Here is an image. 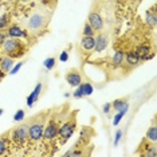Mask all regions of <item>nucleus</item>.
<instances>
[{
    "label": "nucleus",
    "instance_id": "26",
    "mask_svg": "<svg viewBox=\"0 0 157 157\" xmlns=\"http://www.w3.org/2000/svg\"><path fill=\"white\" fill-rule=\"evenodd\" d=\"M121 136H122V130H117V132H116V137H114V142H113L114 146H117V145H118Z\"/></svg>",
    "mask_w": 157,
    "mask_h": 157
},
{
    "label": "nucleus",
    "instance_id": "11",
    "mask_svg": "<svg viewBox=\"0 0 157 157\" xmlns=\"http://www.w3.org/2000/svg\"><path fill=\"white\" fill-rule=\"evenodd\" d=\"M112 106L116 110H118V112H122V113H126L128 110H129V103L125 101V99H116V101L112 103Z\"/></svg>",
    "mask_w": 157,
    "mask_h": 157
},
{
    "label": "nucleus",
    "instance_id": "25",
    "mask_svg": "<svg viewBox=\"0 0 157 157\" xmlns=\"http://www.w3.org/2000/svg\"><path fill=\"white\" fill-rule=\"evenodd\" d=\"M24 118V110H17V112L15 113V116H13V120L15 121H22Z\"/></svg>",
    "mask_w": 157,
    "mask_h": 157
},
{
    "label": "nucleus",
    "instance_id": "20",
    "mask_svg": "<svg viewBox=\"0 0 157 157\" xmlns=\"http://www.w3.org/2000/svg\"><path fill=\"white\" fill-rule=\"evenodd\" d=\"M82 89H83V95H90L93 94V86H91V83H82Z\"/></svg>",
    "mask_w": 157,
    "mask_h": 157
},
{
    "label": "nucleus",
    "instance_id": "14",
    "mask_svg": "<svg viewBox=\"0 0 157 157\" xmlns=\"http://www.w3.org/2000/svg\"><path fill=\"white\" fill-rule=\"evenodd\" d=\"M149 47L146 44H141V46H138L137 48H136V54H137L138 56H140V59H148L149 56H148V54H149Z\"/></svg>",
    "mask_w": 157,
    "mask_h": 157
},
{
    "label": "nucleus",
    "instance_id": "30",
    "mask_svg": "<svg viewBox=\"0 0 157 157\" xmlns=\"http://www.w3.org/2000/svg\"><path fill=\"white\" fill-rule=\"evenodd\" d=\"M59 59H60V62H67V59H69V54H67V51H62Z\"/></svg>",
    "mask_w": 157,
    "mask_h": 157
},
{
    "label": "nucleus",
    "instance_id": "15",
    "mask_svg": "<svg viewBox=\"0 0 157 157\" xmlns=\"http://www.w3.org/2000/svg\"><path fill=\"white\" fill-rule=\"evenodd\" d=\"M126 62H128V65H130V66H136L140 63V56L136 54L134 51H129L126 54Z\"/></svg>",
    "mask_w": 157,
    "mask_h": 157
},
{
    "label": "nucleus",
    "instance_id": "27",
    "mask_svg": "<svg viewBox=\"0 0 157 157\" xmlns=\"http://www.w3.org/2000/svg\"><path fill=\"white\" fill-rule=\"evenodd\" d=\"M7 23H8V16H7V15H3L2 17H0V28L6 27Z\"/></svg>",
    "mask_w": 157,
    "mask_h": 157
},
{
    "label": "nucleus",
    "instance_id": "33",
    "mask_svg": "<svg viewBox=\"0 0 157 157\" xmlns=\"http://www.w3.org/2000/svg\"><path fill=\"white\" fill-rule=\"evenodd\" d=\"M8 2H13V0H8Z\"/></svg>",
    "mask_w": 157,
    "mask_h": 157
},
{
    "label": "nucleus",
    "instance_id": "28",
    "mask_svg": "<svg viewBox=\"0 0 157 157\" xmlns=\"http://www.w3.org/2000/svg\"><path fill=\"white\" fill-rule=\"evenodd\" d=\"M6 149H7V145H6V141L3 140V138H0V156L3 155V153L6 152Z\"/></svg>",
    "mask_w": 157,
    "mask_h": 157
},
{
    "label": "nucleus",
    "instance_id": "24",
    "mask_svg": "<svg viewBox=\"0 0 157 157\" xmlns=\"http://www.w3.org/2000/svg\"><path fill=\"white\" fill-rule=\"evenodd\" d=\"M124 116H125V113H122V112H118V113L116 114V117H114V120H113V125H114V126L120 124V121L122 120Z\"/></svg>",
    "mask_w": 157,
    "mask_h": 157
},
{
    "label": "nucleus",
    "instance_id": "16",
    "mask_svg": "<svg viewBox=\"0 0 157 157\" xmlns=\"http://www.w3.org/2000/svg\"><path fill=\"white\" fill-rule=\"evenodd\" d=\"M124 58H125V54L121 50H117L116 52H114L113 58H112V65L113 66H120L121 63L124 62Z\"/></svg>",
    "mask_w": 157,
    "mask_h": 157
},
{
    "label": "nucleus",
    "instance_id": "17",
    "mask_svg": "<svg viewBox=\"0 0 157 157\" xmlns=\"http://www.w3.org/2000/svg\"><path fill=\"white\" fill-rule=\"evenodd\" d=\"M8 35L11 38H20V36H24V34L23 33V30L20 27H17V26H11L8 28Z\"/></svg>",
    "mask_w": 157,
    "mask_h": 157
},
{
    "label": "nucleus",
    "instance_id": "22",
    "mask_svg": "<svg viewBox=\"0 0 157 157\" xmlns=\"http://www.w3.org/2000/svg\"><path fill=\"white\" fill-rule=\"evenodd\" d=\"M77 87H78V89L73 93V95H74L75 98H81V97H83V89H82V83H79Z\"/></svg>",
    "mask_w": 157,
    "mask_h": 157
},
{
    "label": "nucleus",
    "instance_id": "23",
    "mask_svg": "<svg viewBox=\"0 0 157 157\" xmlns=\"http://www.w3.org/2000/svg\"><path fill=\"white\" fill-rule=\"evenodd\" d=\"M146 22L149 24H152V26H155L156 24V15H153L151 12H146Z\"/></svg>",
    "mask_w": 157,
    "mask_h": 157
},
{
    "label": "nucleus",
    "instance_id": "19",
    "mask_svg": "<svg viewBox=\"0 0 157 157\" xmlns=\"http://www.w3.org/2000/svg\"><path fill=\"white\" fill-rule=\"evenodd\" d=\"M43 65H44V67L47 70H52L55 67V58H54V56H51V58H47L43 62Z\"/></svg>",
    "mask_w": 157,
    "mask_h": 157
},
{
    "label": "nucleus",
    "instance_id": "9",
    "mask_svg": "<svg viewBox=\"0 0 157 157\" xmlns=\"http://www.w3.org/2000/svg\"><path fill=\"white\" fill-rule=\"evenodd\" d=\"M108 43H109L108 35H106V34H99L98 36L95 38V44H94L95 51H97V52L103 51V50L108 47Z\"/></svg>",
    "mask_w": 157,
    "mask_h": 157
},
{
    "label": "nucleus",
    "instance_id": "21",
    "mask_svg": "<svg viewBox=\"0 0 157 157\" xmlns=\"http://www.w3.org/2000/svg\"><path fill=\"white\" fill-rule=\"evenodd\" d=\"M83 35H86V36H93L94 35V30H93L89 23H86L83 27Z\"/></svg>",
    "mask_w": 157,
    "mask_h": 157
},
{
    "label": "nucleus",
    "instance_id": "4",
    "mask_svg": "<svg viewBox=\"0 0 157 157\" xmlns=\"http://www.w3.org/2000/svg\"><path fill=\"white\" fill-rule=\"evenodd\" d=\"M75 125H77L75 118L73 117V118H70L67 122H65L58 129V134H59V137H60V142H62V144H65V142L69 140L71 136H73L74 130H75Z\"/></svg>",
    "mask_w": 157,
    "mask_h": 157
},
{
    "label": "nucleus",
    "instance_id": "18",
    "mask_svg": "<svg viewBox=\"0 0 157 157\" xmlns=\"http://www.w3.org/2000/svg\"><path fill=\"white\" fill-rule=\"evenodd\" d=\"M146 140L152 141L153 144H156V141H157V128L155 126V125L149 128L148 132H146Z\"/></svg>",
    "mask_w": 157,
    "mask_h": 157
},
{
    "label": "nucleus",
    "instance_id": "3",
    "mask_svg": "<svg viewBox=\"0 0 157 157\" xmlns=\"http://www.w3.org/2000/svg\"><path fill=\"white\" fill-rule=\"evenodd\" d=\"M43 129L44 122L42 120H34L33 122L28 125V137L33 141H39L43 137Z\"/></svg>",
    "mask_w": 157,
    "mask_h": 157
},
{
    "label": "nucleus",
    "instance_id": "5",
    "mask_svg": "<svg viewBox=\"0 0 157 157\" xmlns=\"http://www.w3.org/2000/svg\"><path fill=\"white\" fill-rule=\"evenodd\" d=\"M11 136L16 142H23L24 140H27L28 138V125L23 124V125L16 126L15 129H12Z\"/></svg>",
    "mask_w": 157,
    "mask_h": 157
},
{
    "label": "nucleus",
    "instance_id": "8",
    "mask_svg": "<svg viewBox=\"0 0 157 157\" xmlns=\"http://www.w3.org/2000/svg\"><path fill=\"white\" fill-rule=\"evenodd\" d=\"M66 81L70 86H78L79 83H82L81 74L78 73L77 70H70L69 73L66 74Z\"/></svg>",
    "mask_w": 157,
    "mask_h": 157
},
{
    "label": "nucleus",
    "instance_id": "29",
    "mask_svg": "<svg viewBox=\"0 0 157 157\" xmlns=\"http://www.w3.org/2000/svg\"><path fill=\"white\" fill-rule=\"evenodd\" d=\"M22 66H23V62H19V63H17V65H16L15 67H13V69L10 70V74H16L17 71L20 70V67H22Z\"/></svg>",
    "mask_w": 157,
    "mask_h": 157
},
{
    "label": "nucleus",
    "instance_id": "13",
    "mask_svg": "<svg viewBox=\"0 0 157 157\" xmlns=\"http://www.w3.org/2000/svg\"><path fill=\"white\" fill-rule=\"evenodd\" d=\"M12 66H13L12 58L6 56V58H3L0 60V69H2V71H4V73H8V71L12 69Z\"/></svg>",
    "mask_w": 157,
    "mask_h": 157
},
{
    "label": "nucleus",
    "instance_id": "32",
    "mask_svg": "<svg viewBox=\"0 0 157 157\" xmlns=\"http://www.w3.org/2000/svg\"><path fill=\"white\" fill-rule=\"evenodd\" d=\"M2 114H3V109H0V116H2Z\"/></svg>",
    "mask_w": 157,
    "mask_h": 157
},
{
    "label": "nucleus",
    "instance_id": "7",
    "mask_svg": "<svg viewBox=\"0 0 157 157\" xmlns=\"http://www.w3.org/2000/svg\"><path fill=\"white\" fill-rule=\"evenodd\" d=\"M87 23L90 24L94 31H101L102 27H103V20L97 12H91L90 15H89V22Z\"/></svg>",
    "mask_w": 157,
    "mask_h": 157
},
{
    "label": "nucleus",
    "instance_id": "2",
    "mask_svg": "<svg viewBox=\"0 0 157 157\" xmlns=\"http://www.w3.org/2000/svg\"><path fill=\"white\" fill-rule=\"evenodd\" d=\"M3 50H4V52L10 54L11 56H19V55L23 54L24 47L19 40H16L15 38H11V39H7V40L4 42Z\"/></svg>",
    "mask_w": 157,
    "mask_h": 157
},
{
    "label": "nucleus",
    "instance_id": "6",
    "mask_svg": "<svg viewBox=\"0 0 157 157\" xmlns=\"http://www.w3.org/2000/svg\"><path fill=\"white\" fill-rule=\"evenodd\" d=\"M56 134H58V124L52 120L48 121L47 126L43 129V137L46 140H52Z\"/></svg>",
    "mask_w": 157,
    "mask_h": 157
},
{
    "label": "nucleus",
    "instance_id": "1",
    "mask_svg": "<svg viewBox=\"0 0 157 157\" xmlns=\"http://www.w3.org/2000/svg\"><path fill=\"white\" fill-rule=\"evenodd\" d=\"M48 20L50 12L46 11L44 8H36L24 20V27L30 34H38L47 26Z\"/></svg>",
    "mask_w": 157,
    "mask_h": 157
},
{
    "label": "nucleus",
    "instance_id": "31",
    "mask_svg": "<svg viewBox=\"0 0 157 157\" xmlns=\"http://www.w3.org/2000/svg\"><path fill=\"white\" fill-rule=\"evenodd\" d=\"M110 106H112V103H105V105H103V112L109 113L110 112Z\"/></svg>",
    "mask_w": 157,
    "mask_h": 157
},
{
    "label": "nucleus",
    "instance_id": "12",
    "mask_svg": "<svg viewBox=\"0 0 157 157\" xmlns=\"http://www.w3.org/2000/svg\"><path fill=\"white\" fill-rule=\"evenodd\" d=\"M94 44H95L94 36H86V35H85V36L82 38V40H81V46L85 50H87V51H90V50L94 48Z\"/></svg>",
    "mask_w": 157,
    "mask_h": 157
},
{
    "label": "nucleus",
    "instance_id": "34",
    "mask_svg": "<svg viewBox=\"0 0 157 157\" xmlns=\"http://www.w3.org/2000/svg\"><path fill=\"white\" fill-rule=\"evenodd\" d=\"M22 2H27V0H22Z\"/></svg>",
    "mask_w": 157,
    "mask_h": 157
},
{
    "label": "nucleus",
    "instance_id": "10",
    "mask_svg": "<svg viewBox=\"0 0 157 157\" xmlns=\"http://www.w3.org/2000/svg\"><path fill=\"white\" fill-rule=\"evenodd\" d=\"M40 91H42V83H38V85H36V87L34 89V91L27 97V106H28V108H31V106L34 105V102H36V101H38Z\"/></svg>",
    "mask_w": 157,
    "mask_h": 157
}]
</instances>
